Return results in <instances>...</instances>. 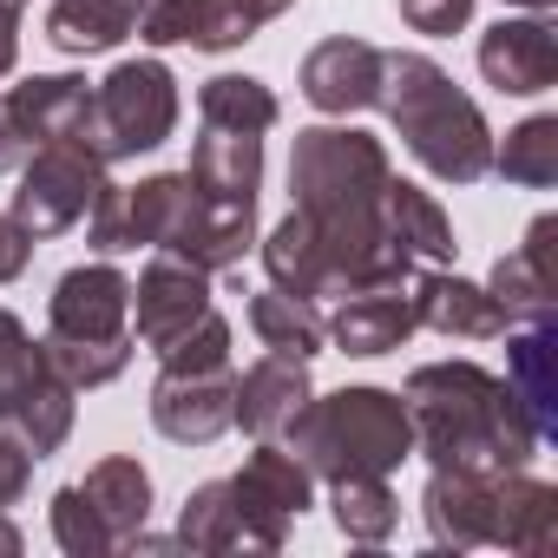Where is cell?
Instances as JSON below:
<instances>
[{
	"instance_id": "277c9868",
	"label": "cell",
	"mask_w": 558,
	"mask_h": 558,
	"mask_svg": "<svg viewBox=\"0 0 558 558\" xmlns=\"http://www.w3.org/2000/svg\"><path fill=\"white\" fill-rule=\"evenodd\" d=\"M421 519L427 538L447 551H473V545H499V551H525L545 558L558 538V486L519 473H434L421 493Z\"/></svg>"
},
{
	"instance_id": "1f68e13d",
	"label": "cell",
	"mask_w": 558,
	"mask_h": 558,
	"mask_svg": "<svg viewBox=\"0 0 558 558\" xmlns=\"http://www.w3.org/2000/svg\"><path fill=\"white\" fill-rule=\"evenodd\" d=\"M401 21L427 40H447L473 21V0H401Z\"/></svg>"
},
{
	"instance_id": "836d02e7",
	"label": "cell",
	"mask_w": 558,
	"mask_h": 558,
	"mask_svg": "<svg viewBox=\"0 0 558 558\" xmlns=\"http://www.w3.org/2000/svg\"><path fill=\"white\" fill-rule=\"evenodd\" d=\"M27 263H34V236H27L14 217H0V283H14Z\"/></svg>"
},
{
	"instance_id": "ac0fdd59",
	"label": "cell",
	"mask_w": 558,
	"mask_h": 558,
	"mask_svg": "<svg viewBox=\"0 0 558 558\" xmlns=\"http://www.w3.org/2000/svg\"><path fill=\"white\" fill-rule=\"evenodd\" d=\"M486 290H493V303H499L512 323L551 316V303H558V217H532L525 243L493 263Z\"/></svg>"
},
{
	"instance_id": "ffe728a7",
	"label": "cell",
	"mask_w": 558,
	"mask_h": 558,
	"mask_svg": "<svg viewBox=\"0 0 558 558\" xmlns=\"http://www.w3.org/2000/svg\"><path fill=\"white\" fill-rule=\"evenodd\" d=\"M178 545L184 551H210V558H230V551H283L230 493V480H204L184 512H178Z\"/></svg>"
},
{
	"instance_id": "d6986e66",
	"label": "cell",
	"mask_w": 558,
	"mask_h": 558,
	"mask_svg": "<svg viewBox=\"0 0 558 558\" xmlns=\"http://www.w3.org/2000/svg\"><path fill=\"white\" fill-rule=\"evenodd\" d=\"M414 283H395V290H355V296H336V316H329V342L342 355H395L408 336H414Z\"/></svg>"
},
{
	"instance_id": "74e56055",
	"label": "cell",
	"mask_w": 558,
	"mask_h": 558,
	"mask_svg": "<svg viewBox=\"0 0 558 558\" xmlns=\"http://www.w3.org/2000/svg\"><path fill=\"white\" fill-rule=\"evenodd\" d=\"M512 8H525V14H551L558 0H512Z\"/></svg>"
},
{
	"instance_id": "d6a6232c",
	"label": "cell",
	"mask_w": 558,
	"mask_h": 558,
	"mask_svg": "<svg viewBox=\"0 0 558 558\" xmlns=\"http://www.w3.org/2000/svg\"><path fill=\"white\" fill-rule=\"evenodd\" d=\"M27 486H34V447H27L21 434L0 427V512L21 506V499H27Z\"/></svg>"
},
{
	"instance_id": "9c48e42d",
	"label": "cell",
	"mask_w": 558,
	"mask_h": 558,
	"mask_svg": "<svg viewBox=\"0 0 558 558\" xmlns=\"http://www.w3.org/2000/svg\"><path fill=\"white\" fill-rule=\"evenodd\" d=\"M296 0H151L138 14L145 47H197V53H230L256 40V27L283 21Z\"/></svg>"
},
{
	"instance_id": "6da1fadb",
	"label": "cell",
	"mask_w": 558,
	"mask_h": 558,
	"mask_svg": "<svg viewBox=\"0 0 558 558\" xmlns=\"http://www.w3.org/2000/svg\"><path fill=\"white\" fill-rule=\"evenodd\" d=\"M395 165L388 145L355 125H310L290 151V217L263 236V269L303 303H336L355 290L414 283V263L381 217Z\"/></svg>"
},
{
	"instance_id": "5bb4252c",
	"label": "cell",
	"mask_w": 558,
	"mask_h": 558,
	"mask_svg": "<svg viewBox=\"0 0 558 558\" xmlns=\"http://www.w3.org/2000/svg\"><path fill=\"white\" fill-rule=\"evenodd\" d=\"M480 73L486 86L512 93V99H538L558 86V27L545 14H519L480 34Z\"/></svg>"
},
{
	"instance_id": "3957f363",
	"label": "cell",
	"mask_w": 558,
	"mask_h": 558,
	"mask_svg": "<svg viewBox=\"0 0 558 558\" xmlns=\"http://www.w3.org/2000/svg\"><path fill=\"white\" fill-rule=\"evenodd\" d=\"M375 106L401 132V145L434 171L440 184H480L493 171V132L486 112L453 86V73L427 53H381V93Z\"/></svg>"
},
{
	"instance_id": "8fae6325",
	"label": "cell",
	"mask_w": 558,
	"mask_h": 558,
	"mask_svg": "<svg viewBox=\"0 0 558 558\" xmlns=\"http://www.w3.org/2000/svg\"><path fill=\"white\" fill-rule=\"evenodd\" d=\"M230 493H236V506L283 545L290 538V525L316 506V473L283 447V440H256L250 447V460L230 473Z\"/></svg>"
},
{
	"instance_id": "e0dca14e",
	"label": "cell",
	"mask_w": 558,
	"mask_h": 558,
	"mask_svg": "<svg viewBox=\"0 0 558 558\" xmlns=\"http://www.w3.org/2000/svg\"><path fill=\"white\" fill-rule=\"evenodd\" d=\"M414 323L434 336H466V342H493L512 329V316L493 303L486 283H466L447 263L440 269H414Z\"/></svg>"
},
{
	"instance_id": "603a6c76",
	"label": "cell",
	"mask_w": 558,
	"mask_h": 558,
	"mask_svg": "<svg viewBox=\"0 0 558 558\" xmlns=\"http://www.w3.org/2000/svg\"><path fill=\"white\" fill-rule=\"evenodd\" d=\"M381 217H388V236H395L414 263H427V269L453 263L460 243H453V223H447V210L434 204V191H421V184H408V178H388Z\"/></svg>"
},
{
	"instance_id": "8d00e7d4",
	"label": "cell",
	"mask_w": 558,
	"mask_h": 558,
	"mask_svg": "<svg viewBox=\"0 0 558 558\" xmlns=\"http://www.w3.org/2000/svg\"><path fill=\"white\" fill-rule=\"evenodd\" d=\"M21 551V525L14 519H0V558H14Z\"/></svg>"
},
{
	"instance_id": "4fadbf2b",
	"label": "cell",
	"mask_w": 558,
	"mask_h": 558,
	"mask_svg": "<svg viewBox=\"0 0 558 558\" xmlns=\"http://www.w3.org/2000/svg\"><path fill=\"white\" fill-rule=\"evenodd\" d=\"M310 395H316L310 362H296V355H263V362H250L230 381V427H243L250 440H283L296 427V414L310 408Z\"/></svg>"
},
{
	"instance_id": "7c38bea8",
	"label": "cell",
	"mask_w": 558,
	"mask_h": 558,
	"mask_svg": "<svg viewBox=\"0 0 558 558\" xmlns=\"http://www.w3.org/2000/svg\"><path fill=\"white\" fill-rule=\"evenodd\" d=\"M0 119L21 138V151H40V145H86V125H93V86L80 73H40L27 86H14L0 99ZM93 151V145H86Z\"/></svg>"
},
{
	"instance_id": "44dd1931",
	"label": "cell",
	"mask_w": 558,
	"mask_h": 558,
	"mask_svg": "<svg viewBox=\"0 0 558 558\" xmlns=\"http://www.w3.org/2000/svg\"><path fill=\"white\" fill-rule=\"evenodd\" d=\"M551 362H558V323L551 316H525V323L506 329V388L525 401V414L538 421L545 440L558 427V375H551Z\"/></svg>"
},
{
	"instance_id": "5b68a950",
	"label": "cell",
	"mask_w": 558,
	"mask_h": 558,
	"mask_svg": "<svg viewBox=\"0 0 558 558\" xmlns=\"http://www.w3.org/2000/svg\"><path fill=\"white\" fill-rule=\"evenodd\" d=\"M53 375L86 395L125 375L132 362V276L112 263L66 269L47 296V336H40Z\"/></svg>"
},
{
	"instance_id": "4dcf8cb0",
	"label": "cell",
	"mask_w": 558,
	"mask_h": 558,
	"mask_svg": "<svg viewBox=\"0 0 558 558\" xmlns=\"http://www.w3.org/2000/svg\"><path fill=\"white\" fill-rule=\"evenodd\" d=\"M158 368H171V375H210V368H230V323H223L217 310L197 316L178 342L158 349Z\"/></svg>"
},
{
	"instance_id": "d4e9b609",
	"label": "cell",
	"mask_w": 558,
	"mask_h": 558,
	"mask_svg": "<svg viewBox=\"0 0 558 558\" xmlns=\"http://www.w3.org/2000/svg\"><path fill=\"white\" fill-rule=\"evenodd\" d=\"M132 34H138V14L125 8V0H53V8H47V40L60 53H73V60L112 53Z\"/></svg>"
},
{
	"instance_id": "7a4b0ae2",
	"label": "cell",
	"mask_w": 558,
	"mask_h": 558,
	"mask_svg": "<svg viewBox=\"0 0 558 558\" xmlns=\"http://www.w3.org/2000/svg\"><path fill=\"white\" fill-rule=\"evenodd\" d=\"M401 401L414 421V453L434 473H519L545 447L506 375L480 362H427L408 375Z\"/></svg>"
},
{
	"instance_id": "f546056e",
	"label": "cell",
	"mask_w": 558,
	"mask_h": 558,
	"mask_svg": "<svg viewBox=\"0 0 558 558\" xmlns=\"http://www.w3.org/2000/svg\"><path fill=\"white\" fill-rule=\"evenodd\" d=\"M47 512H53V538H60L66 558H106V551H119L112 532H106V519L93 512V499H86L80 486H60Z\"/></svg>"
},
{
	"instance_id": "d590c367",
	"label": "cell",
	"mask_w": 558,
	"mask_h": 558,
	"mask_svg": "<svg viewBox=\"0 0 558 558\" xmlns=\"http://www.w3.org/2000/svg\"><path fill=\"white\" fill-rule=\"evenodd\" d=\"M27 165V151H21V138L8 132V119H0V171H21Z\"/></svg>"
},
{
	"instance_id": "e575fe53",
	"label": "cell",
	"mask_w": 558,
	"mask_h": 558,
	"mask_svg": "<svg viewBox=\"0 0 558 558\" xmlns=\"http://www.w3.org/2000/svg\"><path fill=\"white\" fill-rule=\"evenodd\" d=\"M14 60H21V8L0 0V80L14 73Z\"/></svg>"
},
{
	"instance_id": "f1b7e54d",
	"label": "cell",
	"mask_w": 558,
	"mask_h": 558,
	"mask_svg": "<svg viewBox=\"0 0 558 558\" xmlns=\"http://www.w3.org/2000/svg\"><path fill=\"white\" fill-rule=\"evenodd\" d=\"M493 171L506 184H525V191H551L558 184V119L551 112H532L506 132V145H493Z\"/></svg>"
},
{
	"instance_id": "30bf717a",
	"label": "cell",
	"mask_w": 558,
	"mask_h": 558,
	"mask_svg": "<svg viewBox=\"0 0 558 558\" xmlns=\"http://www.w3.org/2000/svg\"><path fill=\"white\" fill-rule=\"evenodd\" d=\"M210 269L158 250L145 269H138V283H132V336L158 355L165 342H178L197 316H210Z\"/></svg>"
},
{
	"instance_id": "52a82bcc",
	"label": "cell",
	"mask_w": 558,
	"mask_h": 558,
	"mask_svg": "<svg viewBox=\"0 0 558 558\" xmlns=\"http://www.w3.org/2000/svg\"><path fill=\"white\" fill-rule=\"evenodd\" d=\"M171 132H178V80L165 60H119L93 86V125H86L93 158L119 165L138 151H158Z\"/></svg>"
},
{
	"instance_id": "f35d334b",
	"label": "cell",
	"mask_w": 558,
	"mask_h": 558,
	"mask_svg": "<svg viewBox=\"0 0 558 558\" xmlns=\"http://www.w3.org/2000/svg\"><path fill=\"white\" fill-rule=\"evenodd\" d=\"M8 8H27V0H8Z\"/></svg>"
},
{
	"instance_id": "8992f818",
	"label": "cell",
	"mask_w": 558,
	"mask_h": 558,
	"mask_svg": "<svg viewBox=\"0 0 558 558\" xmlns=\"http://www.w3.org/2000/svg\"><path fill=\"white\" fill-rule=\"evenodd\" d=\"M283 447L329 486L355 473H395L414 453V421L408 401L388 388H336V395H310Z\"/></svg>"
},
{
	"instance_id": "4316f807",
	"label": "cell",
	"mask_w": 558,
	"mask_h": 558,
	"mask_svg": "<svg viewBox=\"0 0 558 558\" xmlns=\"http://www.w3.org/2000/svg\"><path fill=\"white\" fill-rule=\"evenodd\" d=\"M329 506H336L342 538H355V545H381V538H395V525H401V499H395L388 473L329 480Z\"/></svg>"
},
{
	"instance_id": "7402d4cb",
	"label": "cell",
	"mask_w": 558,
	"mask_h": 558,
	"mask_svg": "<svg viewBox=\"0 0 558 558\" xmlns=\"http://www.w3.org/2000/svg\"><path fill=\"white\" fill-rule=\"evenodd\" d=\"M184 178H191L204 197H223V204H256V191H263V138H256V132H223V125H204V138L191 145Z\"/></svg>"
},
{
	"instance_id": "2e32d148",
	"label": "cell",
	"mask_w": 558,
	"mask_h": 558,
	"mask_svg": "<svg viewBox=\"0 0 558 558\" xmlns=\"http://www.w3.org/2000/svg\"><path fill=\"white\" fill-rule=\"evenodd\" d=\"M375 93H381V47L349 40V34L310 47V60H303V99L316 112L349 119V112H368Z\"/></svg>"
},
{
	"instance_id": "ba28073f",
	"label": "cell",
	"mask_w": 558,
	"mask_h": 558,
	"mask_svg": "<svg viewBox=\"0 0 558 558\" xmlns=\"http://www.w3.org/2000/svg\"><path fill=\"white\" fill-rule=\"evenodd\" d=\"M106 184H112V178H106V158H93L86 145H40V151H27V165H21V191H14L8 217H14L34 243L66 236L73 223H86V210L99 204Z\"/></svg>"
},
{
	"instance_id": "83f0119b",
	"label": "cell",
	"mask_w": 558,
	"mask_h": 558,
	"mask_svg": "<svg viewBox=\"0 0 558 558\" xmlns=\"http://www.w3.org/2000/svg\"><path fill=\"white\" fill-rule=\"evenodd\" d=\"M197 119L204 125H223V132H269L276 119H283V106H276V93L250 73H217L197 86Z\"/></svg>"
},
{
	"instance_id": "9a60e30c",
	"label": "cell",
	"mask_w": 558,
	"mask_h": 558,
	"mask_svg": "<svg viewBox=\"0 0 558 558\" xmlns=\"http://www.w3.org/2000/svg\"><path fill=\"white\" fill-rule=\"evenodd\" d=\"M230 381L236 368H210V375H171L158 368L151 381V427L178 447H210L217 434H230Z\"/></svg>"
},
{
	"instance_id": "484cf974",
	"label": "cell",
	"mask_w": 558,
	"mask_h": 558,
	"mask_svg": "<svg viewBox=\"0 0 558 558\" xmlns=\"http://www.w3.org/2000/svg\"><path fill=\"white\" fill-rule=\"evenodd\" d=\"M250 329H256V342H263L269 355H296V362L323 355V342H329L323 310L303 303V296H290V290H276V283H269L263 296H250Z\"/></svg>"
},
{
	"instance_id": "cb8c5ba5",
	"label": "cell",
	"mask_w": 558,
	"mask_h": 558,
	"mask_svg": "<svg viewBox=\"0 0 558 558\" xmlns=\"http://www.w3.org/2000/svg\"><path fill=\"white\" fill-rule=\"evenodd\" d=\"M80 493L93 499V512L106 519V532H112V545L125 551L138 532H145V519H151V473L132 460V453H112V460H99L86 480H80Z\"/></svg>"
}]
</instances>
